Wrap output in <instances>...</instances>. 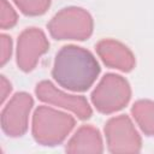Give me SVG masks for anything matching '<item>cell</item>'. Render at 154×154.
<instances>
[{"instance_id": "1", "label": "cell", "mask_w": 154, "mask_h": 154, "mask_svg": "<svg viewBox=\"0 0 154 154\" xmlns=\"http://www.w3.org/2000/svg\"><path fill=\"white\" fill-rule=\"evenodd\" d=\"M100 71L101 67L90 51L76 45H66L55 55L52 76L67 90L85 91L94 84Z\"/></svg>"}, {"instance_id": "2", "label": "cell", "mask_w": 154, "mask_h": 154, "mask_svg": "<svg viewBox=\"0 0 154 154\" xmlns=\"http://www.w3.org/2000/svg\"><path fill=\"white\" fill-rule=\"evenodd\" d=\"M75 125L72 116L49 106H38L32 114L31 131L38 144L54 147L64 142Z\"/></svg>"}, {"instance_id": "3", "label": "cell", "mask_w": 154, "mask_h": 154, "mask_svg": "<svg viewBox=\"0 0 154 154\" xmlns=\"http://www.w3.org/2000/svg\"><path fill=\"white\" fill-rule=\"evenodd\" d=\"M51 36L55 40L84 41L93 34L91 14L78 6H69L57 12L47 24Z\"/></svg>"}, {"instance_id": "4", "label": "cell", "mask_w": 154, "mask_h": 154, "mask_svg": "<svg viewBox=\"0 0 154 154\" xmlns=\"http://www.w3.org/2000/svg\"><path fill=\"white\" fill-rule=\"evenodd\" d=\"M95 108L103 114L123 109L131 99V88L126 78L117 73H106L90 95Z\"/></svg>"}, {"instance_id": "5", "label": "cell", "mask_w": 154, "mask_h": 154, "mask_svg": "<svg viewBox=\"0 0 154 154\" xmlns=\"http://www.w3.org/2000/svg\"><path fill=\"white\" fill-rule=\"evenodd\" d=\"M107 148L111 153H138L142 140L126 114L109 118L105 124Z\"/></svg>"}, {"instance_id": "6", "label": "cell", "mask_w": 154, "mask_h": 154, "mask_svg": "<svg viewBox=\"0 0 154 154\" xmlns=\"http://www.w3.org/2000/svg\"><path fill=\"white\" fill-rule=\"evenodd\" d=\"M34 106V100L25 91L16 93L1 112L2 131L10 137L23 136L28 130L29 113Z\"/></svg>"}, {"instance_id": "7", "label": "cell", "mask_w": 154, "mask_h": 154, "mask_svg": "<svg viewBox=\"0 0 154 154\" xmlns=\"http://www.w3.org/2000/svg\"><path fill=\"white\" fill-rule=\"evenodd\" d=\"M49 48V42L46 34L35 26L24 29L17 41V65L24 72H30L35 69L38 59Z\"/></svg>"}, {"instance_id": "8", "label": "cell", "mask_w": 154, "mask_h": 154, "mask_svg": "<svg viewBox=\"0 0 154 154\" xmlns=\"http://www.w3.org/2000/svg\"><path fill=\"white\" fill-rule=\"evenodd\" d=\"M35 94L40 101L69 109L82 120L89 119L93 114L91 107L84 96L67 94L58 89L51 81L45 79L38 82L35 88Z\"/></svg>"}, {"instance_id": "9", "label": "cell", "mask_w": 154, "mask_h": 154, "mask_svg": "<svg viewBox=\"0 0 154 154\" xmlns=\"http://www.w3.org/2000/svg\"><path fill=\"white\" fill-rule=\"evenodd\" d=\"M95 49L103 64L108 67L117 69L123 72H130L136 65L135 55L130 48L117 40H100L96 43Z\"/></svg>"}, {"instance_id": "10", "label": "cell", "mask_w": 154, "mask_h": 154, "mask_svg": "<svg viewBox=\"0 0 154 154\" xmlns=\"http://www.w3.org/2000/svg\"><path fill=\"white\" fill-rule=\"evenodd\" d=\"M65 150L67 153H102V137L93 125H82L69 140Z\"/></svg>"}, {"instance_id": "11", "label": "cell", "mask_w": 154, "mask_h": 154, "mask_svg": "<svg viewBox=\"0 0 154 154\" xmlns=\"http://www.w3.org/2000/svg\"><path fill=\"white\" fill-rule=\"evenodd\" d=\"M131 114L147 136H154V101L143 99L136 101L131 107Z\"/></svg>"}, {"instance_id": "12", "label": "cell", "mask_w": 154, "mask_h": 154, "mask_svg": "<svg viewBox=\"0 0 154 154\" xmlns=\"http://www.w3.org/2000/svg\"><path fill=\"white\" fill-rule=\"evenodd\" d=\"M13 2L25 16H41L51 6V0H13Z\"/></svg>"}, {"instance_id": "13", "label": "cell", "mask_w": 154, "mask_h": 154, "mask_svg": "<svg viewBox=\"0 0 154 154\" xmlns=\"http://www.w3.org/2000/svg\"><path fill=\"white\" fill-rule=\"evenodd\" d=\"M18 20L17 13L13 10V7L10 5L7 0H1V19H0V26L1 29H8L16 25Z\"/></svg>"}, {"instance_id": "14", "label": "cell", "mask_w": 154, "mask_h": 154, "mask_svg": "<svg viewBox=\"0 0 154 154\" xmlns=\"http://www.w3.org/2000/svg\"><path fill=\"white\" fill-rule=\"evenodd\" d=\"M12 54V38L6 35L1 34V65H5Z\"/></svg>"}, {"instance_id": "15", "label": "cell", "mask_w": 154, "mask_h": 154, "mask_svg": "<svg viewBox=\"0 0 154 154\" xmlns=\"http://www.w3.org/2000/svg\"><path fill=\"white\" fill-rule=\"evenodd\" d=\"M0 79H1V102L5 101V99L7 97V94L12 90V87H11V83L5 78V76H0Z\"/></svg>"}]
</instances>
